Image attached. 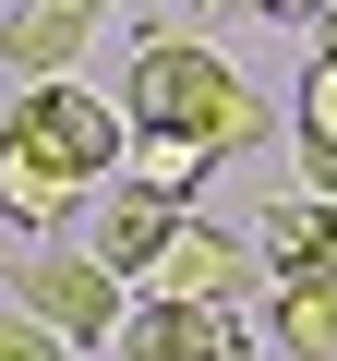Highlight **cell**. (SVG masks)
Returning a JSON list of instances; mask_svg holds the SVG:
<instances>
[{"mask_svg":"<svg viewBox=\"0 0 337 361\" xmlns=\"http://www.w3.org/2000/svg\"><path fill=\"white\" fill-rule=\"evenodd\" d=\"M121 121H133V133H193V145L241 157V145L265 133V97H253L205 37H145V49H133V85H121Z\"/></svg>","mask_w":337,"mask_h":361,"instance_id":"1","label":"cell"},{"mask_svg":"<svg viewBox=\"0 0 337 361\" xmlns=\"http://www.w3.org/2000/svg\"><path fill=\"white\" fill-rule=\"evenodd\" d=\"M0 145H13V157H37V169H61L73 193H109V180L133 169L121 109H109V97H85V85H25V109L0 121Z\"/></svg>","mask_w":337,"mask_h":361,"instance_id":"2","label":"cell"},{"mask_svg":"<svg viewBox=\"0 0 337 361\" xmlns=\"http://www.w3.org/2000/svg\"><path fill=\"white\" fill-rule=\"evenodd\" d=\"M13 301H25L37 325H61L73 349L121 337V277H109L97 253H37V265H13Z\"/></svg>","mask_w":337,"mask_h":361,"instance_id":"3","label":"cell"},{"mask_svg":"<svg viewBox=\"0 0 337 361\" xmlns=\"http://www.w3.org/2000/svg\"><path fill=\"white\" fill-rule=\"evenodd\" d=\"M241 277H253V253H241L229 229H205V217H181V229L157 241V265H145V301H229Z\"/></svg>","mask_w":337,"mask_h":361,"instance_id":"4","label":"cell"},{"mask_svg":"<svg viewBox=\"0 0 337 361\" xmlns=\"http://www.w3.org/2000/svg\"><path fill=\"white\" fill-rule=\"evenodd\" d=\"M121 361H241L229 301H145L121 313Z\"/></svg>","mask_w":337,"mask_h":361,"instance_id":"5","label":"cell"},{"mask_svg":"<svg viewBox=\"0 0 337 361\" xmlns=\"http://www.w3.org/2000/svg\"><path fill=\"white\" fill-rule=\"evenodd\" d=\"M253 253H265V277H277V289H337V205H325V193L265 205Z\"/></svg>","mask_w":337,"mask_h":361,"instance_id":"6","label":"cell"},{"mask_svg":"<svg viewBox=\"0 0 337 361\" xmlns=\"http://www.w3.org/2000/svg\"><path fill=\"white\" fill-rule=\"evenodd\" d=\"M85 37H97V0H13L0 13V73H73L85 61Z\"/></svg>","mask_w":337,"mask_h":361,"instance_id":"7","label":"cell"},{"mask_svg":"<svg viewBox=\"0 0 337 361\" xmlns=\"http://www.w3.org/2000/svg\"><path fill=\"white\" fill-rule=\"evenodd\" d=\"M168 229H181V205H168V193H145V180H109V193H97V229H85V253H97L109 277H145Z\"/></svg>","mask_w":337,"mask_h":361,"instance_id":"8","label":"cell"},{"mask_svg":"<svg viewBox=\"0 0 337 361\" xmlns=\"http://www.w3.org/2000/svg\"><path fill=\"white\" fill-rule=\"evenodd\" d=\"M0 217H13V229H73V217H85V193H73L61 169H37V157L0 145Z\"/></svg>","mask_w":337,"mask_h":361,"instance_id":"9","label":"cell"},{"mask_svg":"<svg viewBox=\"0 0 337 361\" xmlns=\"http://www.w3.org/2000/svg\"><path fill=\"white\" fill-rule=\"evenodd\" d=\"M205 157H217V145H193V133H133V180H145V193H168V205L205 180Z\"/></svg>","mask_w":337,"mask_h":361,"instance_id":"10","label":"cell"},{"mask_svg":"<svg viewBox=\"0 0 337 361\" xmlns=\"http://www.w3.org/2000/svg\"><path fill=\"white\" fill-rule=\"evenodd\" d=\"M277 349L289 361H337V289H277Z\"/></svg>","mask_w":337,"mask_h":361,"instance_id":"11","label":"cell"},{"mask_svg":"<svg viewBox=\"0 0 337 361\" xmlns=\"http://www.w3.org/2000/svg\"><path fill=\"white\" fill-rule=\"evenodd\" d=\"M0 361H73V337H61V325H37V313L13 301V313H0Z\"/></svg>","mask_w":337,"mask_h":361,"instance_id":"12","label":"cell"},{"mask_svg":"<svg viewBox=\"0 0 337 361\" xmlns=\"http://www.w3.org/2000/svg\"><path fill=\"white\" fill-rule=\"evenodd\" d=\"M301 145H337V61L313 49V73H301Z\"/></svg>","mask_w":337,"mask_h":361,"instance_id":"13","label":"cell"},{"mask_svg":"<svg viewBox=\"0 0 337 361\" xmlns=\"http://www.w3.org/2000/svg\"><path fill=\"white\" fill-rule=\"evenodd\" d=\"M265 25H325V0H253Z\"/></svg>","mask_w":337,"mask_h":361,"instance_id":"14","label":"cell"},{"mask_svg":"<svg viewBox=\"0 0 337 361\" xmlns=\"http://www.w3.org/2000/svg\"><path fill=\"white\" fill-rule=\"evenodd\" d=\"M301 169H313V193L337 205V145H301Z\"/></svg>","mask_w":337,"mask_h":361,"instance_id":"15","label":"cell"},{"mask_svg":"<svg viewBox=\"0 0 337 361\" xmlns=\"http://www.w3.org/2000/svg\"><path fill=\"white\" fill-rule=\"evenodd\" d=\"M313 49H325V61H337V0H325V25H313Z\"/></svg>","mask_w":337,"mask_h":361,"instance_id":"16","label":"cell"},{"mask_svg":"<svg viewBox=\"0 0 337 361\" xmlns=\"http://www.w3.org/2000/svg\"><path fill=\"white\" fill-rule=\"evenodd\" d=\"M205 13H217V0H205Z\"/></svg>","mask_w":337,"mask_h":361,"instance_id":"17","label":"cell"}]
</instances>
